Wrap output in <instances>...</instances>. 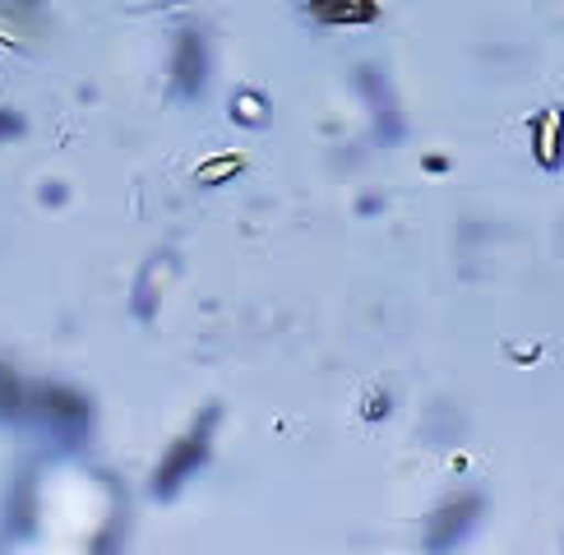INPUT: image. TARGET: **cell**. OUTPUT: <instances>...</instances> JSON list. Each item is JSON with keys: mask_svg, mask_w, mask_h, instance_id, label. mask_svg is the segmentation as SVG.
Returning <instances> with one entry per match:
<instances>
[{"mask_svg": "<svg viewBox=\"0 0 564 555\" xmlns=\"http://www.w3.org/2000/svg\"><path fill=\"white\" fill-rule=\"evenodd\" d=\"M29 422H37L52 439H61L65 449H75V445L88 439L93 412H88V403L79 399L75 389L42 384V389H29Z\"/></svg>", "mask_w": 564, "mask_h": 555, "instance_id": "6da1fadb", "label": "cell"}, {"mask_svg": "<svg viewBox=\"0 0 564 555\" xmlns=\"http://www.w3.org/2000/svg\"><path fill=\"white\" fill-rule=\"evenodd\" d=\"M214 422H218V412H208V416H199V422L185 431L176 445L167 449V458L158 463V477H153V491L167 500V496H176L185 481H191L199 468H204V458H208V445H214Z\"/></svg>", "mask_w": 564, "mask_h": 555, "instance_id": "7a4b0ae2", "label": "cell"}, {"mask_svg": "<svg viewBox=\"0 0 564 555\" xmlns=\"http://www.w3.org/2000/svg\"><path fill=\"white\" fill-rule=\"evenodd\" d=\"M477 514H481V500L477 496H458L449 504H440L431 523H426V551L431 555H449L454 546L467 542V532L477 527Z\"/></svg>", "mask_w": 564, "mask_h": 555, "instance_id": "3957f363", "label": "cell"}, {"mask_svg": "<svg viewBox=\"0 0 564 555\" xmlns=\"http://www.w3.org/2000/svg\"><path fill=\"white\" fill-rule=\"evenodd\" d=\"M208 84V42L199 33H181L172 46V88L181 98H199Z\"/></svg>", "mask_w": 564, "mask_h": 555, "instance_id": "277c9868", "label": "cell"}, {"mask_svg": "<svg viewBox=\"0 0 564 555\" xmlns=\"http://www.w3.org/2000/svg\"><path fill=\"white\" fill-rule=\"evenodd\" d=\"M23 416H29V384H19L0 366V422H23Z\"/></svg>", "mask_w": 564, "mask_h": 555, "instance_id": "5b68a950", "label": "cell"}, {"mask_svg": "<svg viewBox=\"0 0 564 555\" xmlns=\"http://www.w3.org/2000/svg\"><path fill=\"white\" fill-rule=\"evenodd\" d=\"M14 134H23L19 111H0V144H6V139H14Z\"/></svg>", "mask_w": 564, "mask_h": 555, "instance_id": "8992f818", "label": "cell"}]
</instances>
